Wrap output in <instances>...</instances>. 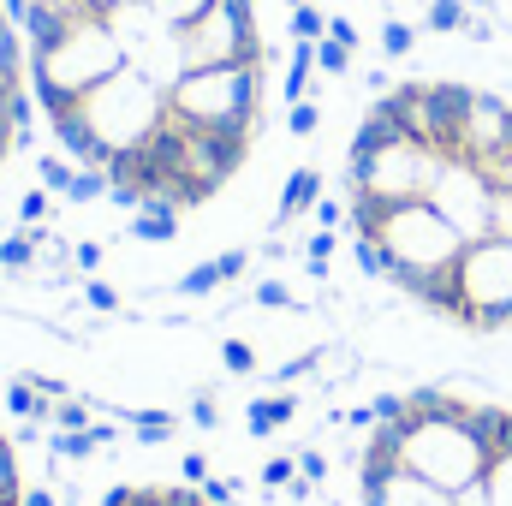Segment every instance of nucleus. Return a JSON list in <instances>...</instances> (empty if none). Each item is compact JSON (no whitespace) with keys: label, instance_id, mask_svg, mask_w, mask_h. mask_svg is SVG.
Masks as SVG:
<instances>
[{"label":"nucleus","instance_id":"obj_44","mask_svg":"<svg viewBox=\"0 0 512 506\" xmlns=\"http://www.w3.org/2000/svg\"><path fill=\"white\" fill-rule=\"evenodd\" d=\"M90 6H96V12H108V6H120V0H90Z\"/></svg>","mask_w":512,"mask_h":506},{"label":"nucleus","instance_id":"obj_29","mask_svg":"<svg viewBox=\"0 0 512 506\" xmlns=\"http://www.w3.org/2000/svg\"><path fill=\"white\" fill-rule=\"evenodd\" d=\"M239 489H245L239 477H209V483H203V501L209 506H239Z\"/></svg>","mask_w":512,"mask_h":506},{"label":"nucleus","instance_id":"obj_19","mask_svg":"<svg viewBox=\"0 0 512 506\" xmlns=\"http://www.w3.org/2000/svg\"><path fill=\"white\" fill-rule=\"evenodd\" d=\"M24 501V483H18V453H12V441L0 435V506H18Z\"/></svg>","mask_w":512,"mask_h":506},{"label":"nucleus","instance_id":"obj_45","mask_svg":"<svg viewBox=\"0 0 512 506\" xmlns=\"http://www.w3.org/2000/svg\"><path fill=\"white\" fill-rule=\"evenodd\" d=\"M280 6H286V12H292V6H304V0H280Z\"/></svg>","mask_w":512,"mask_h":506},{"label":"nucleus","instance_id":"obj_4","mask_svg":"<svg viewBox=\"0 0 512 506\" xmlns=\"http://www.w3.org/2000/svg\"><path fill=\"white\" fill-rule=\"evenodd\" d=\"M179 36H185V66L191 72H203V66H268V42L256 30L251 0H215Z\"/></svg>","mask_w":512,"mask_h":506},{"label":"nucleus","instance_id":"obj_40","mask_svg":"<svg viewBox=\"0 0 512 506\" xmlns=\"http://www.w3.org/2000/svg\"><path fill=\"white\" fill-rule=\"evenodd\" d=\"M328 36L346 42V48H358V24H352V18H328Z\"/></svg>","mask_w":512,"mask_h":506},{"label":"nucleus","instance_id":"obj_2","mask_svg":"<svg viewBox=\"0 0 512 506\" xmlns=\"http://www.w3.org/2000/svg\"><path fill=\"white\" fill-rule=\"evenodd\" d=\"M262 90L268 66H203L173 84V120L191 131H227V137H256L262 126Z\"/></svg>","mask_w":512,"mask_h":506},{"label":"nucleus","instance_id":"obj_42","mask_svg":"<svg viewBox=\"0 0 512 506\" xmlns=\"http://www.w3.org/2000/svg\"><path fill=\"white\" fill-rule=\"evenodd\" d=\"M0 12H6L12 24H24V12H30V0H0Z\"/></svg>","mask_w":512,"mask_h":506},{"label":"nucleus","instance_id":"obj_8","mask_svg":"<svg viewBox=\"0 0 512 506\" xmlns=\"http://www.w3.org/2000/svg\"><path fill=\"white\" fill-rule=\"evenodd\" d=\"M108 441H120V429H114V423H90V429H60V435H48L42 447H48L54 459H72V465H84V459H96Z\"/></svg>","mask_w":512,"mask_h":506},{"label":"nucleus","instance_id":"obj_10","mask_svg":"<svg viewBox=\"0 0 512 506\" xmlns=\"http://www.w3.org/2000/svg\"><path fill=\"white\" fill-rule=\"evenodd\" d=\"M316 203H322V173H316V167H298V173L286 179V191H280V215H274V227H286V221L310 215Z\"/></svg>","mask_w":512,"mask_h":506},{"label":"nucleus","instance_id":"obj_28","mask_svg":"<svg viewBox=\"0 0 512 506\" xmlns=\"http://www.w3.org/2000/svg\"><path fill=\"white\" fill-rule=\"evenodd\" d=\"M262 483H268V489H292V483H298V459H286V453H274V459L262 465Z\"/></svg>","mask_w":512,"mask_h":506},{"label":"nucleus","instance_id":"obj_20","mask_svg":"<svg viewBox=\"0 0 512 506\" xmlns=\"http://www.w3.org/2000/svg\"><path fill=\"white\" fill-rule=\"evenodd\" d=\"M316 72L346 78V72H352V48H346V42H334V36H322V42H316Z\"/></svg>","mask_w":512,"mask_h":506},{"label":"nucleus","instance_id":"obj_32","mask_svg":"<svg viewBox=\"0 0 512 506\" xmlns=\"http://www.w3.org/2000/svg\"><path fill=\"white\" fill-rule=\"evenodd\" d=\"M102 245H96V239H84V245H72V268H78V274H84V280H90V274H96V268H102Z\"/></svg>","mask_w":512,"mask_h":506},{"label":"nucleus","instance_id":"obj_11","mask_svg":"<svg viewBox=\"0 0 512 506\" xmlns=\"http://www.w3.org/2000/svg\"><path fill=\"white\" fill-rule=\"evenodd\" d=\"M24 30L0 12V90H18L24 84V66H30V54H24V42H18Z\"/></svg>","mask_w":512,"mask_h":506},{"label":"nucleus","instance_id":"obj_6","mask_svg":"<svg viewBox=\"0 0 512 506\" xmlns=\"http://www.w3.org/2000/svg\"><path fill=\"white\" fill-rule=\"evenodd\" d=\"M251 137H227V131H191L185 126V179L197 185V197L209 203L239 167H245Z\"/></svg>","mask_w":512,"mask_h":506},{"label":"nucleus","instance_id":"obj_9","mask_svg":"<svg viewBox=\"0 0 512 506\" xmlns=\"http://www.w3.org/2000/svg\"><path fill=\"white\" fill-rule=\"evenodd\" d=\"M102 18H108V30H114V42L126 48V60L137 54V48H143V36H149V30L161 24V18L149 12V0H120V6H108Z\"/></svg>","mask_w":512,"mask_h":506},{"label":"nucleus","instance_id":"obj_24","mask_svg":"<svg viewBox=\"0 0 512 506\" xmlns=\"http://www.w3.org/2000/svg\"><path fill=\"white\" fill-rule=\"evenodd\" d=\"M84 304H90L96 316H120V292H114L108 280H96V274L84 280Z\"/></svg>","mask_w":512,"mask_h":506},{"label":"nucleus","instance_id":"obj_12","mask_svg":"<svg viewBox=\"0 0 512 506\" xmlns=\"http://www.w3.org/2000/svg\"><path fill=\"white\" fill-rule=\"evenodd\" d=\"M126 233L131 239H143V245H173V239H179V215L149 203V209H137V215L126 221Z\"/></svg>","mask_w":512,"mask_h":506},{"label":"nucleus","instance_id":"obj_5","mask_svg":"<svg viewBox=\"0 0 512 506\" xmlns=\"http://www.w3.org/2000/svg\"><path fill=\"white\" fill-rule=\"evenodd\" d=\"M358 501L364 506H453V495L435 489L429 477L405 471L393 453L364 441V453H358Z\"/></svg>","mask_w":512,"mask_h":506},{"label":"nucleus","instance_id":"obj_26","mask_svg":"<svg viewBox=\"0 0 512 506\" xmlns=\"http://www.w3.org/2000/svg\"><path fill=\"white\" fill-rule=\"evenodd\" d=\"M221 364H227L233 376H256V352H251V340H227V346H221Z\"/></svg>","mask_w":512,"mask_h":506},{"label":"nucleus","instance_id":"obj_34","mask_svg":"<svg viewBox=\"0 0 512 506\" xmlns=\"http://www.w3.org/2000/svg\"><path fill=\"white\" fill-rule=\"evenodd\" d=\"M215 268H221V286H227V280H239V274L251 268V251H221L215 256Z\"/></svg>","mask_w":512,"mask_h":506},{"label":"nucleus","instance_id":"obj_43","mask_svg":"<svg viewBox=\"0 0 512 506\" xmlns=\"http://www.w3.org/2000/svg\"><path fill=\"white\" fill-rule=\"evenodd\" d=\"M18 506H60V501H54L48 489H24V501H18Z\"/></svg>","mask_w":512,"mask_h":506},{"label":"nucleus","instance_id":"obj_7","mask_svg":"<svg viewBox=\"0 0 512 506\" xmlns=\"http://www.w3.org/2000/svg\"><path fill=\"white\" fill-rule=\"evenodd\" d=\"M126 66H137V72H143L155 90H167V96H173V84L191 72V66H185V36H179L173 24H155V30L143 36V48L131 54Z\"/></svg>","mask_w":512,"mask_h":506},{"label":"nucleus","instance_id":"obj_14","mask_svg":"<svg viewBox=\"0 0 512 506\" xmlns=\"http://www.w3.org/2000/svg\"><path fill=\"white\" fill-rule=\"evenodd\" d=\"M120 423L137 435V447H155V441L173 435V417H167V411H120Z\"/></svg>","mask_w":512,"mask_h":506},{"label":"nucleus","instance_id":"obj_38","mask_svg":"<svg viewBox=\"0 0 512 506\" xmlns=\"http://www.w3.org/2000/svg\"><path fill=\"white\" fill-rule=\"evenodd\" d=\"M298 477H304V483H322V477H328V459H322V453H298Z\"/></svg>","mask_w":512,"mask_h":506},{"label":"nucleus","instance_id":"obj_3","mask_svg":"<svg viewBox=\"0 0 512 506\" xmlns=\"http://www.w3.org/2000/svg\"><path fill=\"white\" fill-rule=\"evenodd\" d=\"M78 114H84V126L96 137L102 161H120V155H137L155 131L167 126L173 102H167V90H155L137 66H120L108 84H96V90L78 102Z\"/></svg>","mask_w":512,"mask_h":506},{"label":"nucleus","instance_id":"obj_25","mask_svg":"<svg viewBox=\"0 0 512 506\" xmlns=\"http://www.w3.org/2000/svg\"><path fill=\"white\" fill-rule=\"evenodd\" d=\"M465 6L459 0H429V30H465Z\"/></svg>","mask_w":512,"mask_h":506},{"label":"nucleus","instance_id":"obj_41","mask_svg":"<svg viewBox=\"0 0 512 506\" xmlns=\"http://www.w3.org/2000/svg\"><path fill=\"white\" fill-rule=\"evenodd\" d=\"M131 495H137V489H131V483H114V489H108V495H102V506H126Z\"/></svg>","mask_w":512,"mask_h":506},{"label":"nucleus","instance_id":"obj_31","mask_svg":"<svg viewBox=\"0 0 512 506\" xmlns=\"http://www.w3.org/2000/svg\"><path fill=\"white\" fill-rule=\"evenodd\" d=\"M411 42H417V36H411V24H399V18L382 24V48L393 54V60H399V54H411Z\"/></svg>","mask_w":512,"mask_h":506},{"label":"nucleus","instance_id":"obj_18","mask_svg":"<svg viewBox=\"0 0 512 506\" xmlns=\"http://www.w3.org/2000/svg\"><path fill=\"white\" fill-rule=\"evenodd\" d=\"M72 173H78V167H72L66 155H42V161H36V185H42V191H54V197H66Z\"/></svg>","mask_w":512,"mask_h":506},{"label":"nucleus","instance_id":"obj_39","mask_svg":"<svg viewBox=\"0 0 512 506\" xmlns=\"http://www.w3.org/2000/svg\"><path fill=\"white\" fill-rule=\"evenodd\" d=\"M24 381H30V387H36L42 399H66V393H72V387H66L60 376H24Z\"/></svg>","mask_w":512,"mask_h":506},{"label":"nucleus","instance_id":"obj_27","mask_svg":"<svg viewBox=\"0 0 512 506\" xmlns=\"http://www.w3.org/2000/svg\"><path fill=\"white\" fill-rule=\"evenodd\" d=\"M316 126H322V108H316V102H292L286 131H292V137H316Z\"/></svg>","mask_w":512,"mask_h":506},{"label":"nucleus","instance_id":"obj_13","mask_svg":"<svg viewBox=\"0 0 512 506\" xmlns=\"http://www.w3.org/2000/svg\"><path fill=\"white\" fill-rule=\"evenodd\" d=\"M96 399L90 393H66V399H48V435H60V429H90L96 417Z\"/></svg>","mask_w":512,"mask_h":506},{"label":"nucleus","instance_id":"obj_16","mask_svg":"<svg viewBox=\"0 0 512 506\" xmlns=\"http://www.w3.org/2000/svg\"><path fill=\"white\" fill-rule=\"evenodd\" d=\"M215 0H149V12L161 18V24H173V30H185V24H197L203 12H209Z\"/></svg>","mask_w":512,"mask_h":506},{"label":"nucleus","instance_id":"obj_37","mask_svg":"<svg viewBox=\"0 0 512 506\" xmlns=\"http://www.w3.org/2000/svg\"><path fill=\"white\" fill-rule=\"evenodd\" d=\"M191 423H197V429H215V423H221V405H215V399L203 393V399L191 405Z\"/></svg>","mask_w":512,"mask_h":506},{"label":"nucleus","instance_id":"obj_46","mask_svg":"<svg viewBox=\"0 0 512 506\" xmlns=\"http://www.w3.org/2000/svg\"><path fill=\"white\" fill-rule=\"evenodd\" d=\"M6 149H12V143H6V137H0V161H6Z\"/></svg>","mask_w":512,"mask_h":506},{"label":"nucleus","instance_id":"obj_21","mask_svg":"<svg viewBox=\"0 0 512 506\" xmlns=\"http://www.w3.org/2000/svg\"><path fill=\"white\" fill-rule=\"evenodd\" d=\"M215 286H221V268L215 262H197L191 274H179V298H209Z\"/></svg>","mask_w":512,"mask_h":506},{"label":"nucleus","instance_id":"obj_33","mask_svg":"<svg viewBox=\"0 0 512 506\" xmlns=\"http://www.w3.org/2000/svg\"><path fill=\"white\" fill-rule=\"evenodd\" d=\"M316 364H322V352H304V358H292V364H280V370H274V387H280V381H298V376H310Z\"/></svg>","mask_w":512,"mask_h":506},{"label":"nucleus","instance_id":"obj_36","mask_svg":"<svg viewBox=\"0 0 512 506\" xmlns=\"http://www.w3.org/2000/svg\"><path fill=\"white\" fill-rule=\"evenodd\" d=\"M310 215H316V227H322V233H334V227L346 221V203H328V197H322V203H316Z\"/></svg>","mask_w":512,"mask_h":506},{"label":"nucleus","instance_id":"obj_30","mask_svg":"<svg viewBox=\"0 0 512 506\" xmlns=\"http://www.w3.org/2000/svg\"><path fill=\"white\" fill-rule=\"evenodd\" d=\"M251 304L256 310H292V292H286L280 280H262V286L251 292Z\"/></svg>","mask_w":512,"mask_h":506},{"label":"nucleus","instance_id":"obj_1","mask_svg":"<svg viewBox=\"0 0 512 506\" xmlns=\"http://www.w3.org/2000/svg\"><path fill=\"white\" fill-rule=\"evenodd\" d=\"M120 66H126V48L114 42L108 18H84V24H72L54 48L30 54L24 84H30V96H36L42 114H66V108H78L96 84H108Z\"/></svg>","mask_w":512,"mask_h":506},{"label":"nucleus","instance_id":"obj_17","mask_svg":"<svg viewBox=\"0 0 512 506\" xmlns=\"http://www.w3.org/2000/svg\"><path fill=\"white\" fill-rule=\"evenodd\" d=\"M286 30H292V42H322V36H328V12H316V6L304 0V6H292Z\"/></svg>","mask_w":512,"mask_h":506},{"label":"nucleus","instance_id":"obj_15","mask_svg":"<svg viewBox=\"0 0 512 506\" xmlns=\"http://www.w3.org/2000/svg\"><path fill=\"white\" fill-rule=\"evenodd\" d=\"M108 167H78L72 173V185H66V203H96V197H108Z\"/></svg>","mask_w":512,"mask_h":506},{"label":"nucleus","instance_id":"obj_22","mask_svg":"<svg viewBox=\"0 0 512 506\" xmlns=\"http://www.w3.org/2000/svg\"><path fill=\"white\" fill-rule=\"evenodd\" d=\"M30 262H36V239H30V233H12V239H0V268L24 274Z\"/></svg>","mask_w":512,"mask_h":506},{"label":"nucleus","instance_id":"obj_35","mask_svg":"<svg viewBox=\"0 0 512 506\" xmlns=\"http://www.w3.org/2000/svg\"><path fill=\"white\" fill-rule=\"evenodd\" d=\"M179 483L203 489V483H209V459H203V453H185V465H179Z\"/></svg>","mask_w":512,"mask_h":506},{"label":"nucleus","instance_id":"obj_23","mask_svg":"<svg viewBox=\"0 0 512 506\" xmlns=\"http://www.w3.org/2000/svg\"><path fill=\"white\" fill-rule=\"evenodd\" d=\"M48 209H54V191H42V185L18 197V221H24V227H42V221H48Z\"/></svg>","mask_w":512,"mask_h":506}]
</instances>
